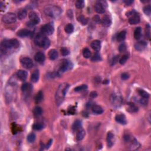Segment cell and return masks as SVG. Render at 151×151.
<instances>
[{
    "mask_svg": "<svg viewBox=\"0 0 151 151\" xmlns=\"http://www.w3.org/2000/svg\"><path fill=\"white\" fill-rule=\"evenodd\" d=\"M138 93H139V95L141 96L142 98L147 99L149 97V94L147 92L145 91L144 90L138 89Z\"/></svg>",
    "mask_w": 151,
    "mask_h": 151,
    "instance_id": "cell-29",
    "label": "cell"
},
{
    "mask_svg": "<svg viewBox=\"0 0 151 151\" xmlns=\"http://www.w3.org/2000/svg\"><path fill=\"white\" fill-rule=\"evenodd\" d=\"M44 126L41 123H35L34 125L33 126V129H34L35 131H40L44 128Z\"/></svg>",
    "mask_w": 151,
    "mask_h": 151,
    "instance_id": "cell-36",
    "label": "cell"
},
{
    "mask_svg": "<svg viewBox=\"0 0 151 151\" xmlns=\"http://www.w3.org/2000/svg\"><path fill=\"white\" fill-rule=\"evenodd\" d=\"M61 53L63 56H66L70 54V51L66 47H63L61 49Z\"/></svg>",
    "mask_w": 151,
    "mask_h": 151,
    "instance_id": "cell-45",
    "label": "cell"
},
{
    "mask_svg": "<svg viewBox=\"0 0 151 151\" xmlns=\"http://www.w3.org/2000/svg\"><path fill=\"white\" fill-rule=\"evenodd\" d=\"M51 142H52V140H50V141H49V142L48 144L47 145V146H46V148H49L50 146V145L51 144Z\"/></svg>",
    "mask_w": 151,
    "mask_h": 151,
    "instance_id": "cell-54",
    "label": "cell"
},
{
    "mask_svg": "<svg viewBox=\"0 0 151 151\" xmlns=\"http://www.w3.org/2000/svg\"><path fill=\"white\" fill-rule=\"evenodd\" d=\"M140 147V144L138 143V142L136 140H134L131 143V150H136Z\"/></svg>",
    "mask_w": 151,
    "mask_h": 151,
    "instance_id": "cell-34",
    "label": "cell"
},
{
    "mask_svg": "<svg viewBox=\"0 0 151 151\" xmlns=\"http://www.w3.org/2000/svg\"><path fill=\"white\" fill-rule=\"evenodd\" d=\"M42 99H43V93L42 91H40L37 94L36 96L35 97V102L38 103L41 102Z\"/></svg>",
    "mask_w": 151,
    "mask_h": 151,
    "instance_id": "cell-32",
    "label": "cell"
},
{
    "mask_svg": "<svg viewBox=\"0 0 151 151\" xmlns=\"http://www.w3.org/2000/svg\"><path fill=\"white\" fill-rule=\"evenodd\" d=\"M54 27L50 24L44 25L41 28V33L45 35H50L54 33Z\"/></svg>",
    "mask_w": 151,
    "mask_h": 151,
    "instance_id": "cell-7",
    "label": "cell"
},
{
    "mask_svg": "<svg viewBox=\"0 0 151 151\" xmlns=\"http://www.w3.org/2000/svg\"><path fill=\"white\" fill-rule=\"evenodd\" d=\"M146 36L148 38L150 37V26L149 24H147L146 27Z\"/></svg>",
    "mask_w": 151,
    "mask_h": 151,
    "instance_id": "cell-47",
    "label": "cell"
},
{
    "mask_svg": "<svg viewBox=\"0 0 151 151\" xmlns=\"http://www.w3.org/2000/svg\"><path fill=\"white\" fill-rule=\"evenodd\" d=\"M83 55L84 57L86 58H89L91 56V51L88 48H84L83 50Z\"/></svg>",
    "mask_w": 151,
    "mask_h": 151,
    "instance_id": "cell-35",
    "label": "cell"
},
{
    "mask_svg": "<svg viewBox=\"0 0 151 151\" xmlns=\"http://www.w3.org/2000/svg\"><path fill=\"white\" fill-rule=\"evenodd\" d=\"M88 89V86L86 84H82L81 86H79L74 89V91L79 92H81L83 91V90H86Z\"/></svg>",
    "mask_w": 151,
    "mask_h": 151,
    "instance_id": "cell-38",
    "label": "cell"
},
{
    "mask_svg": "<svg viewBox=\"0 0 151 151\" xmlns=\"http://www.w3.org/2000/svg\"><path fill=\"white\" fill-rule=\"evenodd\" d=\"M126 49V46L125 44H122L121 45L119 46V50L120 52H123Z\"/></svg>",
    "mask_w": 151,
    "mask_h": 151,
    "instance_id": "cell-48",
    "label": "cell"
},
{
    "mask_svg": "<svg viewBox=\"0 0 151 151\" xmlns=\"http://www.w3.org/2000/svg\"><path fill=\"white\" fill-rule=\"evenodd\" d=\"M34 42L35 45L41 47L44 49H47L50 46V41L41 33H38L34 38Z\"/></svg>",
    "mask_w": 151,
    "mask_h": 151,
    "instance_id": "cell-2",
    "label": "cell"
},
{
    "mask_svg": "<svg viewBox=\"0 0 151 151\" xmlns=\"http://www.w3.org/2000/svg\"><path fill=\"white\" fill-rule=\"evenodd\" d=\"M27 14V11L26 9H21L18 12L17 14V17L19 19H23L25 18L26 17Z\"/></svg>",
    "mask_w": 151,
    "mask_h": 151,
    "instance_id": "cell-25",
    "label": "cell"
},
{
    "mask_svg": "<svg viewBox=\"0 0 151 151\" xmlns=\"http://www.w3.org/2000/svg\"><path fill=\"white\" fill-rule=\"evenodd\" d=\"M91 47L94 50L99 51L101 49V42L99 40H95L92 42Z\"/></svg>",
    "mask_w": 151,
    "mask_h": 151,
    "instance_id": "cell-17",
    "label": "cell"
},
{
    "mask_svg": "<svg viewBox=\"0 0 151 151\" xmlns=\"http://www.w3.org/2000/svg\"><path fill=\"white\" fill-rule=\"evenodd\" d=\"M102 24L103 26L105 27H108L111 26L112 24V21L109 16L107 15L104 16L102 20Z\"/></svg>",
    "mask_w": 151,
    "mask_h": 151,
    "instance_id": "cell-18",
    "label": "cell"
},
{
    "mask_svg": "<svg viewBox=\"0 0 151 151\" xmlns=\"http://www.w3.org/2000/svg\"><path fill=\"white\" fill-rule=\"evenodd\" d=\"M49 57L51 60H56L58 57V52L56 50L51 49L49 52Z\"/></svg>",
    "mask_w": 151,
    "mask_h": 151,
    "instance_id": "cell-20",
    "label": "cell"
},
{
    "mask_svg": "<svg viewBox=\"0 0 151 151\" xmlns=\"http://www.w3.org/2000/svg\"><path fill=\"white\" fill-rule=\"evenodd\" d=\"M139 102L141 103L142 104H147V101H146V99H144L142 98L139 100Z\"/></svg>",
    "mask_w": 151,
    "mask_h": 151,
    "instance_id": "cell-50",
    "label": "cell"
},
{
    "mask_svg": "<svg viewBox=\"0 0 151 151\" xmlns=\"http://www.w3.org/2000/svg\"><path fill=\"white\" fill-rule=\"evenodd\" d=\"M35 138H36V136L34 133H31V134H29L27 136V141L30 143H33L35 141Z\"/></svg>",
    "mask_w": 151,
    "mask_h": 151,
    "instance_id": "cell-39",
    "label": "cell"
},
{
    "mask_svg": "<svg viewBox=\"0 0 151 151\" xmlns=\"http://www.w3.org/2000/svg\"><path fill=\"white\" fill-rule=\"evenodd\" d=\"M93 20L95 21H96V22H97V23L100 22V17H99L98 15H96L93 17Z\"/></svg>",
    "mask_w": 151,
    "mask_h": 151,
    "instance_id": "cell-51",
    "label": "cell"
},
{
    "mask_svg": "<svg viewBox=\"0 0 151 151\" xmlns=\"http://www.w3.org/2000/svg\"><path fill=\"white\" fill-rule=\"evenodd\" d=\"M1 45L4 49H11L13 48H18L19 46V42L16 39L5 40L2 42Z\"/></svg>",
    "mask_w": 151,
    "mask_h": 151,
    "instance_id": "cell-4",
    "label": "cell"
},
{
    "mask_svg": "<svg viewBox=\"0 0 151 151\" xmlns=\"http://www.w3.org/2000/svg\"><path fill=\"white\" fill-rule=\"evenodd\" d=\"M86 135V132L83 129H80L77 131V135H76V139L77 141H81L82 140Z\"/></svg>",
    "mask_w": 151,
    "mask_h": 151,
    "instance_id": "cell-21",
    "label": "cell"
},
{
    "mask_svg": "<svg viewBox=\"0 0 151 151\" xmlns=\"http://www.w3.org/2000/svg\"><path fill=\"white\" fill-rule=\"evenodd\" d=\"M81 128H82V125H81V121H80L79 120H76V121L74 122V123H73V126H72L73 130V131H74V132H77V131H79V129H80Z\"/></svg>",
    "mask_w": 151,
    "mask_h": 151,
    "instance_id": "cell-24",
    "label": "cell"
},
{
    "mask_svg": "<svg viewBox=\"0 0 151 151\" xmlns=\"http://www.w3.org/2000/svg\"><path fill=\"white\" fill-rule=\"evenodd\" d=\"M21 64L24 68L30 69L33 66V62L29 57H23L21 59Z\"/></svg>",
    "mask_w": 151,
    "mask_h": 151,
    "instance_id": "cell-9",
    "label": "cell"
},
{
    "mask_svg": "<svg viewBox=\"0 0 151 151\" xmlns=\"http://www.w3.org/2000/svg\"><path fill=\"white\" fill-rule=\"evenodd\" d=\"M101 59H102V58H101V56L99 53H96V54L92 57V61L93 62L99 61H100Z\"/></svg>",
    "mask_w": 151,
    "mask_h": 151,
    "instance_id": "cell-41",
    "label": "cell"
},
{
    "mask_svg": "<svg viewBox=\"0 0 151 151\" xmlns=\"http://www.w3.org/2000/svg\"><path fill=\"white\" fill-rule=\"evenodd\" d=\"M79 21L83 25H86L88 24V19L85 18L84 16L81 15L79 17Z\"/></svg>",
    "mask_w": 151,
    "mask_h": 151,
    "instance_id": "cell-43",
    "label": "cell"
},
{
    "mask_svg": "<svg viewBox=\"0 0 151 151\" xmlns=\"http://www.w3.org/2000/svg\"><path fill=\"white\" fill-rule=\"evenodd\" d=\"M143 12H145V14H146V15H150V13H151L150 5H146V6H145L144 8H143Z\"/></svg>",
    "mask_w": 151,
    "mask_h": 151,
    "instance_id": "cell-42",
    "label": "cell"
},
{
    "mask_svg": "<svg viewBox=\"0 0 151 151\" xmlns=\"http://www.w3.org/2000/svg\"><path fill=\"white\" fill-rule=\"evenodd\" d=\"M133 3H134V1H131V0H126V1H124V3H125V4L127 5H130L132 4Z\"/></svg>",
    "mask_w": 151,
    "mask_h": 151,
    "instance_id": "cell-53",
    "label": "cell"
},
{
    "mask_svg": "<svg viewBox=\"0 0 151 151\" xmlns=\"http://www.w3.org/2000/svg\"><path fill=\"white\" fill-rule=\"evenodd\" d=\"M142 36V28L138 27L134 31V37L136 40H139Z\"/></svg>",
    "mask_w": 151,
    "mask_h": 151,
    "instance_id": "cell-26",
    "label": "cell"
},
{
    "mask_svg": "<svg viewBox=\"0 0 151 151\" xmlns=\"http://www.w3.org/2000/svg\"><path fill=\"white\" fill-rule=\"evenodd\" d=\"M120 98L119 96H118L117 95H113V99H112V103H114V104H117L118 105V103H119L120 102Z\"/></svg>",
    "mask_w": 151,
    "mask_h": 151,
    "instance_id": "cell-40",
    "label": "cell"
},
{
    "mask_svg": "<svg viewBox=\"0 0 151 151\" xmlns=\"http://www.w3.org/2000/svg\"><path fill=\"white\" fill-rule=\"evenodd\" d=\"M21 90L24 92H29L30 90H31V84H28V83H24V84H23L22 87H21Z\"/></svg>",
    "mask_w": 151,
    "mask_h": 151,
    "instance_id": "cell-33",
    "label": "cell"
},
{
    "mask_svg": "<svg viewBox=\"0 0 151 151\" xmlns=\"http://www.w3.org/2000/svg\"><path fill=\"white\" fill-rule=\"evenodd\" d=\"M115 141V135L112 132H109L107 135V146L112 147L114 144Z\"/></svg>",
    "mask_w": 151,
    "mask_h": 151,
    "instance_id": "cell-14",
    "label": "cell"
},
{
    "mask_svg": "<svg viewBox=\"0 0 151 151\" xmlns=\"http://www.w3.org/2000/svg\"><path fill=\"white\" fill-rule=\"evenodd\" d=\"M73 67V64L72 62L67 60H64L62 61L61 65L60 67V72H65L66 71L70 70Z\"/></svg>",
    "mask_w": 151,
    "mask_h": 151,
    "instance_id": "cell-8",
    "label": "cell"
},
{
    "mask_svg": "<svg viewBox=\"0 0 151 151\" xmlns=\"http://www.w3.org/2000/svg\"><path fill=\"white\" fill-rule=\"evenodd\" d=\"M33 113H34V115L35 116H37V117L40 116V115H42V110L40 107H39V106H37V107H35L34 109Z\"/></svg>",
    "mask_w": 151,
    "mask_h": 151,
    "instance_id": "cell-31",
    "label": "cell"
},
{
    "mask_svg": "<svg viewBox=\"0 0 151 151\" xmlns=\"http://www.w3.org/2000/svg\"><path fill=\"white\" fill-rule=\"evenodd\" d=\"M119 56H115V57H113L112 61V65H114L117 63V61H118Z\"/></svg>",
    "mask_w": 151,
    "mask_h": 151,
    "instance_id": "cell-49",
    "label": "cell"
},
{
    "mask_svg": "<svg viewBox=\"0 0 151 151\" xmlns=\"http://www.w3.org/2000/svg\"><path fill=\"white\" fill-rule=\"evenodd\" d=\"M31 34V31L27 29H23L17 32V35L20 37H26Z\"/></svg>",
    "mask_w": 151,
    "mask_h": 151,
    "instance_id": "cell-16",
    "label": "cell"
},
{
    "mask_svg": "<svg viewBox=\"0 0 151 151\" xmlns=\"http://www.w3.org/2000/svg\"><path fill=\"white\" fill-rule=\"evenodd\" d=\"M40 77V73H39V71L38 70H35L31 74V80L34 83H36L38 81Z\"/></svg>",
    "mask_w": 151,
    "mask_h": 151,
    "instance_id": "cell-23",
    "label": "cell"
},
{
    "mask_svg": "<svg viewBox=\"0 0 151 151\" xmlns=\"http://www.w3.org/2000/svg\"><path fill=\"white\" fill-rule=\"evenodd\" d=\"M17 77L21 81L26 80L27 78L28 73L26 71L23 70H19L17 71V73H16Z\"/></svg>",
    "mask_w": 151,
    "mask_h": 151,
    "instance_id": "cell-13",
    "label": "cell"
},
{
    "mask_svg": "<svg viewBox=\"0 0 151 151\" xmlns=\"http://www.w3.org/2000/svg\"><path fill=\"white\" fill-rule=\"evenodd\" d=\"M64 30L67 34L72 33L74 31V26H73V24L69 23V24H67L66 26H65Z\"/></svg>",
    "mask_w": 151,
    "mask_h": 151,
    "instance_id": "cell-30",
    "label": "cell"
},
{
    "mask_svg": "<svg viewBox=\"0 0 151 151\" xmlns=\"http://www.w3.org/2000/svg\"><path fill=\"white\" fill-rule=\"evenodd\" d=\"M46 15L51 18H57L61 14V9L59 7L53 5H48L44 8Z\"/></svg>",
    "mask_w": 151,
    "mask_h": 151,
    "instance_id": "cell-3",
    "label": "cell"
},
{
    "mask_svg": "<svg viewBox=\"0 0 151 151\" xmlns=\"http://www.w3.org/2000/svg\"><path fill=\"white\" fill-rule=\"evenodd\" d=\"M115 120L118 122V123L121 124V125H125L126 124L127 121L126 117L124 115H118L115 117Z\"/></svg>",
    "mask_w": 151,
    "mask_h": 151,
    "instance_id": "cell-15",
    "label": "cell"
},
{
    "mask_svg": "<svg viewBox=\"0 0 151 151\" xmlns=\"http://www.w3.org/2000/svg\"><path fill=\"white\" fill-rule=\"evenodd\" d=\"M92 110L94 113L97 115L102 114L103 112V110L102 107L99 105L93 106V107H92Z\"/></svg>",
    "mask_w": 151,
    "mask_h": 151,
    "instance_id": "cell-22",
    "label": "cell"
},
{
    "mask_svg": "<svg viewBox=\"0 0 151 151\" xmlns=\"http://www.w3.org/2000/svg\"><path fill=\"white\" fill-rule=\"evenodd\" d=\"M128 108H127V111L130 113H135L138 111V107L135 106V104L132 103H129L128 104Z\"/></svg>",
    "mask_w": 151,
    "mask_h": 151,
    "instance_id": "cell-28",
    "label": "cell"
},
{
    "mask_svg": "<svg viewBox=\"0 0 151 151\" xmlns=\"http://www.w3.org/2000/svg\"><path fill=\"white\" fill-rule=\"evenodd\" d=\"M147 43L145 41H139L136 43L135 45V49L139 51H142L143 50L145 49V47H146Z\"/></svg>",
    "mask_w": 151,
    "mask_h": 151,
    "instance_id": "cell-19",
    "label": "cell"
},
{
    "mask_svg": "<svg viewBox=\"0 0 151 151\" xmlns=\"http://www.w3.org/2000/svg\"><path fill=\"white\" fill-rule=\"evenodd\" d=\"M90 97H92V98H95L97 96V93H96V92H92L91 93H90Z\"/></svg>",
    "mask_w": 151,
    "mask_h": 151,
    "instance_id": "cell-52",
    "label": "cell"
},
{
    "mask_svg": "<svg viewBox=\"0 0 151 151\" xmlns=\"http://www.w3.org/2000/svg\"><path fill=\"white\" fill-rule=\"evenodd\" d=\"M29 18L31 24L33 25H36L38 24L40 21V18L35 12L32 11L29 13Z\"/></svg>",
    "mask_w": 151,
    "mask_h": 151,
    "instance_id": "cell-10",
    "label": "cell"
},
{
    "mask_svg": "<svg viewBox=\"0 0 151 151\" xmlns=\"http://www.w3.org/2000/svg\"><path fill=\"white\" fill-rule=\"evenodd\" d=\"M75 6L76 7V8H77L79 9L83 8L84 6V1H82V0H78V1L76 2Z\"/></svg>",
    "mask_w": 151,
    "mask_h": 151,
    "instance_id": "cell-37",
    "label": "cell"
},
{
    "mask_svg": "<svg viewBox=\"0 0 151 151\" xmlns=\"http://www.w3.org/2000/svg\"><path fill=\"white\" fill-rule=\"evenodd\" d=\"M34 59L37 63L40 64H42L44 62V61H45V55L42 52L37 53L34 56Z\"/></svg>",
    "mask_w": 151,
    "mask_h": 151,
    "instance_id": "cell-12",
    "label": "cell"
},
{
    "mask_svg": "<svg viewBox=\"0 0 151 151\" xmlns=\"http://www.w3.org/2000/svg\"><path fill=\"white\" fill-rule=\"evenodd\" d=\"M69 88V84L67 83H62L58 86L56 93V101L58 106L63 103Z\"/></svg>",
    "mask_w": 151,
    "mask_h": 151,
    "instance_id": "cell-1",
    "label": "cell"
},
{
    "mask_svg": "<svg viewBox=\"0 0 151 151\" xmlns=\"http://www.w3.org/2000/svg\"><path fill=\"white\" fill-rule=\"evenodd\" d=\"M128 58H129V57L127 55H126V54L123 55V56H122V57L120 58V59L119 60V63L120 64H125V63L126 62L127 59H128Z\"/></svg>",
    "mask_w": 151,
    "mask_h": 151,
    "instance_id": "cell-44",
    "label": "cell"
},
{
    "mask_svg": "<svg viewBox=\"0 0 151 151\" xmlns=\"http://www.w3.org/2000/svg\"><path fill=\"white\" fill-rule=\"evenodd\" d=\"M16 19H17V17H16L15 14L12 13V12L7 13L3 17V21L7 24H12V23H15Z\"/></svg>",
    "mask_w": 151,
    "mask_h": 151,
    "instance_id": "cell-6",
    "label": "cell"
},
{
    "mask_svg": "<svg viewBox=\"0 0 151 151\" xmlns=\"http://www.w3.org/2000/svg\"><path fill=\"white\" fill-rule=\"evenodd\" d=\"M126 31H122L120 32L118 34L117 36V40L119 42H122L126 38Z\"/></svg>",
    "mask_w": 151,
    "mask_h": 151,
    "instance_id": "cell-27",
    "label": "cell"
},
{
    "mask_svg": "<svg viewBox=\"0 0 151 151\" xmlns=\"http://www.w3.org/2000/svg\"><path fill=\"white\" fill-rule=\"evenodd\" d=\"M127 17H129V23L131 24H136L140 22V17L135 11H131L127 13Z\"/></svg>",
    "mask_w": 151,
    "mask_h": 151,
    "instance_id": "cell-5",
    "label": "cell"
},
{
    "mask_svg": "<svg viewBox=\"0 0 151 151\" xmlns=\"http://www.w3.org/2000/svg\"><path fill=\"white\" fill-rule=\"evenodd\" d=\"M95 10L96 12L99 14H103L105 11L104 5L103 4L102 2L97 1L95 5Z\"/></svg>",
    "mask_w": 151,
    "mask_h": 151,
    "instance_id": "cell-11",
    "label": "cell"
},
{
    "mask_svg": "<svg viewBox=\"0 0 151 151\" xmlns=\"http://www.w3.org/2000/svg\"><path fill=\"white\" fill-rule=\"evenodd\" d=\"M121 78L123 80H126L128 79L129 78V74L127 73H123V74H122Z\"/></svg>",
    "mask_w": 151,
    "mask_h": 151,
    "instance_id": "cell-46",
    "label": "cell"
}]
</instances>
